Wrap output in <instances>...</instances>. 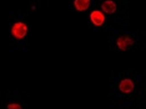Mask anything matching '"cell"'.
Wrapping results in <instances>:
<instances>
[{
  "mask_svg": "<svg viewBox=\"0 0 146 109\" xmlns=\"http://www.w3.org/2000/svg\"><path fill=\"white\" fill-rule=\"evenodd\" d=\"M28 34V25L23 21H18L13 25L11 27V35L15 40H23Z\"/></svg>",
  "mask_w": 146,
  "mask_h": 109,
  "instance_id": "cell-1",
  "label": "cell"
},
{
  "mask_svg": "<svg viewBox=\"0 0 146 109\" xmlns=\"http://www.w3.org/2000/svg\"><path fill=\"white\" fill-rule=\"evenodd\" d=\"M134 44H135V39L130 35H122L116 40L117 48L121 50V51H127V50H130L132 46H134Z\"/></svg>",
  "mask_w": 146,
  "mask_h": 109,
  "instance_id": "cell-2",
  "label": "cell"
},
{
  "mask_svg": "<svg viewBox=\"0 0 146 109\" xmlns=\"http://www.w3.org/2000/svg\"><path fill=\"white\" fill-rule=\"evenodd\" d=\"M90 21L95 26H102L105 22V15L101 10H92L90 12Z\"/></svg>",
  "mask_w": 146,
  "mask_h": 109,
  "instance_id": "cell-3",
  "label": "cell"
},
{
  "mask_svg": "<svg viewBox=\"0 0 146 109\" xmlns=\"http://www.w3.org/2000/svg\"><path fill=\"white\" fill-rule=\"evenodd\" d=\"M134 88H135V84H134V82H132V79H130V78L122 79L120 82V84H119V91L124 94L131 93V92L134 91Z\"/></svg>",
  "mask_w": 146,
  "mask_h": 109,
  "instance_id": "cell-4",
  "label": "cell"
},
{
  "mask_svg": "<svg viewBox=\"0 0 146 109\" xmlns=\"http://www.w3.org/2000/svg\"><path fill=\"white\" fill-rule=\"evenodd\" d=\"M101 9L104 12H106V14L112 15V14H115L116 10H117V5H116V3L114 0H105L101 5Z\"/></svg>",
  "mask_w": 146,
  "mask_h": 109,
  "instance_id": "cell-5",
  "label": "cell"
},
{
  "mask_svg": "<svg viewBox=\"0 0 146 109\" xmlns=\"http://www.w3.org/2000/svg\"><path fill=\"white\" fill-rule=\"evenodd\" d=\"M91 0H74V8L78 11H86L90 8Z\"/></svg>",
  "mask_w": 146,
  "mask_h": 109,
  "instance_id": "cell-6",
  "label": "cell"
},
{
  "mask_svg": "<svg viewBox=\"0 0 146 109\" xmlns=\"http://www.w3.org/2000/svg\"><path fill=\"white\" fill-rule=\"evenodd\" d=\"M6 108L8 109H23V107L19 103H9Z\"/></svg>",
  "mask_w": 146,
  "mask_h": 109,
  "instance_id": "cell-7",
  "label": "cell"
}]
</instances>
